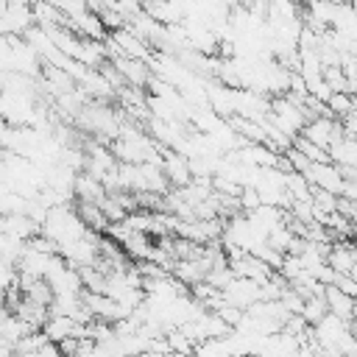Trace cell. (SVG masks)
<instances>
[{
	"label": "cell",
	"mask_w": 357,
	"mask_h": 357,
	"mask_svg": "<svg viewBox=\"0 0 357 357\" xmlns=\"http://www.w3.org/2000/svg\"><path fill=\"white\" fill-rule=\"evenodd\" d=\"M324 298H326V307H329V312H335V315H340V318H346V321H351V318H357V298L354 296H349V293H343L337 284H324Z\"/></svg>",
	"instance_id": "obj_6"
},
{
	"label": "cell",
	"mask_w": 357,
	"mask_h": 357,
	"mask_svg": "<svg viewBox=\"0 0 357 357\" xmlns=\"http://www.w3.org/2000/svg\"><path fill=\"white\" fill-rule=\"evenodd\" d=\"M86 231H89V226L84 223V218L78 215V209L70 206L67 201L47 206V215L39 223V234H45L56 248L64 245V243H73V240L84 237Z\"/></svg>",
	"instance_id": "obj_1"
},
{
	"label": "cell",
	"mask_w": 357,
	"mask_h": 357,
	"mask_svg": "<svg viewBox=\"0 0 357 357\" xmlns=\"http://www.w3.org/2000/svg\"><path fill=\"white\" fill-rule=\"evenodd\" d=\"M340 123H343L346 137H354V139H357V109H351V112H349V114H346Z\"/></svg>",
	"instance_id": "obj_8"
},
{
	"label": "cell",
	"mask_w": 357,
	"mask_h": 357,
	"mask_svg": "<svg viewBox=\"0 0 357 357\" xmlns=\"http://www.w3.org/2000/svg\"><path fill=\"white\" fill-rule=\"evenodd\" d=\"M162 170L167 176V181L173 187H184L192 181V167H190V159L184 153H176V151H165L162 156Z\"/></svg>",
	"instance_id": "obj_5"
},
{
	"label": "cell",
	"mask_w": 357,
	"mask_h": 357,
	"mask_svg": "<svg viewBox=\"0 0 357 357\" xmlns=\"http://www.w3.org/2000/svg\"><path fill=\"white\" fill-rule=\"evenodd\" d=\"M304 176L310 178L312 187H321V190H329L335 195H343L346 192V176L340 167H335V162H310Z\"/></svg>",
	"instance_id": "obj_3"
},
{
	"label": "cell",
	"mask_w": 357,
	"mask_h": 357,
	"mask_svg": "<svg viewBox=\"0 0 357 357\" xmlns=\"http://www.w3.org/2000/svg\"><path fill=\"white\" fill-rule=\"evenodd\" d=\"M112 64H114V70L120 73V78L128 84V86H145V84H151V70L145 67V61L142 59H134V56H114L112 59Z\"/></svg>",
	"instance_id": "obj_4"
},
{
	"label": "cell",
	"mask_w": 357,
	"mask_h": 357,
	"mask_svg": "<svg viewBox=\"0 0 357 357\" xmlns=\"http://www.w3.org/2000/svg\"><path fill=\"white\" fill-rule=\"evenodd\" d=\"M326 262L332 265V271H335V273H349V271L357 265V245L337 243V245L326 254Z\"/></svg>",
	"instance_id": "obj_7"
},
{
	"label": "cell",
	"mask_w": 357,
	"mask_h": 357,
	"mask_svg": "<svg viewBox=\"0 0 357 357\" xmlns=\"http://www.w3.org/2000/svg\"><path fill=\"white\" fill-rule=\"evenodd\" d=\"M343 134H346V131H343V123H337V120H332V117H326V114L310 117L307 126H304V131H301V137H307L310 142H315V145H321V148H326V151H329Z\"/></svg>",
	"instance_id": "obj_2"
},
{
	"label": "cell",
	"mask_w": 357,
	"mask_h": 357,
	"mask_svg": "<svg viewBox=\"0 0 357 357\" xmlns=\"http://www.w3.org/2000/svg\"><path fill=\"white\" fill-rule=\"evenodd\" d=\"M296 3H307V0H296Z\"/></svg>",
	"instance_id": "obj_9"
}]
</instances>
